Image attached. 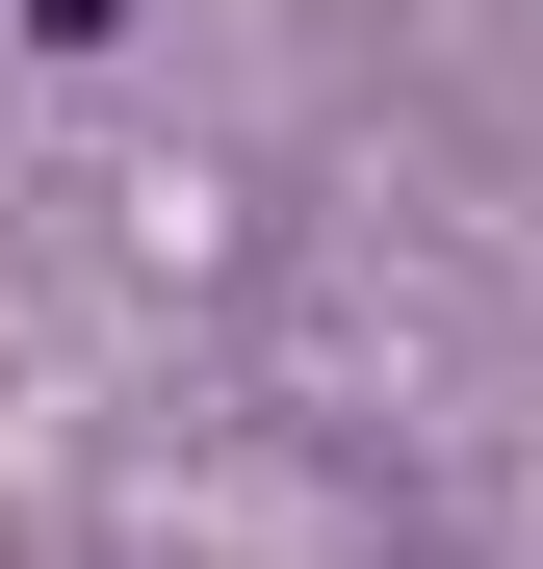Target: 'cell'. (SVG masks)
Returning <instances> with one entry per match:
<instances>
[{"label":"cell","mask_w":543,"mask_h":569,"mask_svg":"<svg viewBox=\"0 0 543 569\" xmlns=\"http://www.w3.org/2000/svg\"><path fill=\"white\" fill-rule=\"evenodd\" d=\"M27 27H130V0H27Z\"/></svg>","instance_id":"1"}]
</instances>
